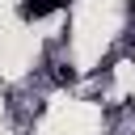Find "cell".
<instances>
[{"instance_id": "cell-1", "label": "cell", "mask_w": 135, "mask_h": 135, "mask_svg": "<svg viewBox=\"0 0 135 135\" xmlns=\"http://www.w3.org/2000/svg\"><path fill=\"white\" fill-rule=\"evenodd\" d=\"M59 4H63V0H21V8H17V13H21V21H42V17H46V13H55Z\"/></svg>"}, {"instance_id": "cell-2", "label": "cell", "mask_w": 135, "mask_h": 135, "mask_svg": "<svg viewBox=\"0 0 135 135\" xmlns=\"http://www.w3.org/2000/svg\"><path fill=\"white\" fill-rule=\"evenodd\" d=\"M131 13H135V0H131Z\"/></svg>"}, {"instance_id": "cell-3", "label": "cell", "mask_w": 135, "mask_h": 135, "mask_svg": "<svg viewBox=\"0 0 135 135\" xmlns=\"http://www.w3.org/2000/svg\"><path fill=\"white\" fill-rule=\"evenodd\" d=\"M131 55H135V51H131Z\"/></svg>"}]
</instances>
